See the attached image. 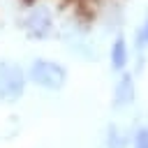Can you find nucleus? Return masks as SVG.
<instances>
[{
  "instance_id": "f257e3e1",
  "label": "nucleus",
  "mask_w": 148,
  "mask_h": 148,
  "mask_svg": "<svg viewBox=\"0 0 148 148\" xmlns=\"http://www.w3.org/2000/svg\"><path fill=\"white\" fill-rule=\"evenodd\" d=\"M25 76L30 83H35L44 90H60L67 81V69L53 60H35L28 67Z\"/></svg>"
},
{
  "instance_id": "f03ea898",
  "label": "nucleus",
  "mask_w": 148,
  "mask_h": 148,
  "mask_svg": "<svg viewBox=\"0 0 148 148\" xmlns=\"http://www.w3.org/2000/svg\"><path fill=\"white\" fill-rule=\"evenodd\" d=\"M23 32L30 37V39H46L51 37L53 32V12L46 7V5H32L28 9V14L23 16Z\"/></svg>"
},
{
  "instance_id": "7ed1b4c3",
  "label": "nucleus",
  "mask_w": 148,
  "mask_h": 148,
  "mask_svg": "<svg viewBox=\"0 0 148 148\" xmlns=\"http://www.w3.org/2000/svg\"><path fill=\"white\" fill-rule=\"evenodd\" d=\"M25 72L14 62H0V99L16 102L25 90Z\"/></svg>"
},
{
  "instance_id": "20e7f679",
  "label": "nucleus",
  "mask_w": 148,
  "mask_h": 148,
  "mask_svg": "<svg viewBox=\"0 0 148 148\" xmlns=\"http://www.w3.org/2000/svg\"><path fill=\"white\" fill-rule=\"evenodd\" d=\"M132 99H134V79H132V74H123L116 83L113 102H116V106H127V104H132Z\"/></svg>"
},
{
  "instance_id": "39448f33",
  "label": "nucleus",
  "mask_w": 148,
  "mask_h": 148,
  "mask_svg": "<svg viewBox=\"0 0 148 148\" xmlns=\"http://www.w3.org/2000/svg\"><path fill=\"white\" fill-rule=\"evenodd\" d=\"M127 58H130L127 44H125L123 37H118V39L113 42V46H111V67H113V69H123V67L127 65Z\"/></svg>"
},
{
  "instance_id": "423d86ee",
  "label": "nucleus",
  "mask_w": 148,
  "mask_h": 148,
  "mask_svg": "<svg viewBox=\"0 0 148 148\" xmlns=\"http://www.w3.org/2000/svg\"><path fill=\"white\" fill-rule=\"evenodd\" d=\"M106 146H109V148H125V134H123L116 125H111V127H109Z\"/></svg>"
},
{
  "instance_id": "0eeeda50",
  "label": "nucleus",
  "mask_w": 148,
  "mask_h": 148,
  "mask_svg": "<svg viewBox=\"0 0 148 148\" xmlns=\"http://www.w3.org/2000/svg\"><path fill=\"white\" fill-rule=\"evenodd\" d=\"M134 148H148V127H141L134 136Z\"/></svg>"
},
{
  "instance_id": "6e6552de",
  "label": "nucleus",
  "mask_w": 148,
  "mask_h": 148,
  "mask_svg": "<svg viewBox=\"0 0 148 148\" xmlns=\"http://www.w3.org/2000/svg\"><path fill=\"white\" fill-rule=\"evenodd\" d=\"M139 44H141V46L148 44V18H146V23H143L141 30H139Z\"/></svg>"
}]
</instances>
